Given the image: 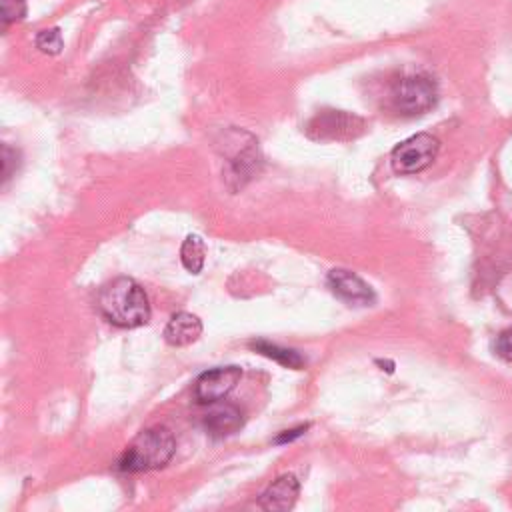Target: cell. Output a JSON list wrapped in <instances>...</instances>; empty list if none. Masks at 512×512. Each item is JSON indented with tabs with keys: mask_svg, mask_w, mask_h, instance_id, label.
Listing matches in <instances>:
<instances>
[{
	"mask_svg": "<svg viewBox=\"0 0 512 512\" xmlns=\"http://www.w3.org/2000/svg\"><path fill=\"white\" fill-rule=\"evenodd\" d=\"M250 348L270 360H276L278 364L286 366V368H292V370H300L306 366V358L294 350V348H286V346H278V344H272L268 340H252L250 342Z\"/></svg>",
	"mask_w": 512,
	"mask_h": 512,
	"instance_id": "8fae6325",
	"label": "cell"
},
{
	"mask_svg": "<svg viewBox=\"0 0 512 512\" xmlns=\"http://www.w3.org/2000/svg\"><path fill=\"white\" fill-rule=\"evenodd\" d=\"M210 406L212 408L204 414V428L212 438H226L242 428L244 414L238 406L222 400Z\"/></svg>",
	"mask_w": 512,
	"mask_h": 512,
	"instance_id": "9c48e42d",
	"label": "cell"
},
{
	"mask_svg": "<svg viewBox=\"0 0 512 512\" xmlns=\"http://www.w3.org/2000/svg\"><path fill=\"white\" fill-rule=\"evenodd\" d=\"M494 350H496V354H498L500 358L512 360V330H506V332H502V334L496 338Z\"/></svg>",
	"mask_w": 512,
	"mask_h": 512,
	"instance_id": "2e32d148",
	"label": "cell"
},
{
	"mask_svg": "<svg viewBox=\"0 0 512 512\" xmlns=\"http://www.w3.org/2000/svg\"><path fill=\"white\" fill-rule=\"evenodd\" d=\"M0 4H2L4 26L18 22L26 16V0H0Z\"/></svg>",
	"mask_w": 512,
	"mask_h": 512,
	"instance_id": "5bb4252c",
	"label": "cell"
},
{
	"mask_svg": "<svg viewBox=\"0 0 512 512\" xmlns=\"http://www.w3.org/2000/svg\"><path fill=\"white\" fill-rule=\"evenodd\" d=\"M176 452V440L164 426L142 430L118 458V470L136 474L166 466Z\"/></svg>",
	"mask_w": 512,
	"mask_h": 512,
	"instance_id": "7a4b0ae2",
	"label": "cell"
},
{
	"mask_svg": "<svg viewBox=\"0 0 512 512\" xmlns=\"http://www.w3.org/2000/svg\"><path fill=\"white\" fill-rule=\"evenodd\" d=\"M242 368L240 366H218L200 374L194 382V400L198 404H214L224 400L240 382Z\"/></svg>",
	"mask_w": 512,
	"mask_h": 512,
	"instance_id": "8992f818",
	"label": "cell"
},
{
	"mask_svg": "<svg viewBox=\"0 0 512 512\" xmlns=\"http://www.w3.org/2000/svg\"><path fill=\"white\" fill-rule=\"evenodd\" d=\"M200 334H202V322L196 314H190V312L174 314L164 328V340L176 348L196 342Z\"/></svg>",
	"mask_w": 512,
	"mask_h": 512,
	"instance_id": "30bf717a",
	"label": "cell"
},
{
	"mask_svg": "<svg viewBox=\"0 0 512 512\" xmlns=\"http://www.w3.org/2000/svg\"><path fill=\"white\" fill-rule=\"evenodd\" d=\"M306 430H308V424H302V426L292 428V430H284V432H280V434L274 438V444H286V442H292V440L300 438Z\"/></svg>",
	"mask_w": 512,
	"mask_h": 512,
	"instance_id": "e0dca14e",
	"label": "cell"
},
{
	"mask_svg": "<svg viewBox=\"0 0 512 512\" xmlns=\"http://www.w3.org/2000/svg\"><path fill=\"white\" fill-rule=\"evenodd\" d=\"M364 130L366 122L344 110H322L306 124V134L314 140H352Z\"/></svg>",
	"mask_w": 512,
	"mask_h": 512,
	"instance_id": "5b68a950",
	"label": "cell"
},
{
	"mask_svg": "<svg viewBox=\"0 0 512 512\" xmlns=\"http://www.w3.org/2000/svg\"><path fill=\"white\" fill-rule=\"evenodd\" d=\"M438 86L428 74H408L394 80L390 90L392 108L402 116H420L434 108Z\"/></svg>",
	"mask_w": 512,
	"mask_h": 512,
	"instance_id": "3957f363",
	"label": "cell"
},
{
	"mask_svg": "<svg viewBox=\"0 0 512 512\" xmlns=\"http://www.w3.org/2000/svg\"><path fill=\"white\" fill-rule=\"evenodd\" d=\"M98 310L118 328H138L150 320L148 296L144 288L128 276L114 278L100 288Z\"/></svg>",
	"mask_w": 512,
	"mask_h": 512,
	"instance_id": "6da1fadb",
	"label": "cell"
},
{
	"mask_svg": "<svg viewBox=\"0 0 512 512\" xmlns=\"http://www.w3.org/2000/svg\"><path fill=\"white\" fill-rule=\"evenodd\" d=\"M206 260V244L198 234H188L180 246V262L190 274H198Z\"/></svg>",
	"mask_w": 512,
	"mask_h": 512,
	"instance_id": "7c38bea8",
	"label": "cell"
},
{
	"mask_svg": "<svg viewBox=\"0 0 512 512\" xmlns=\"http://www.w3.org/2000/svg\"><path fill=\"white\" fill-rule=\"evenodd\" d=\"M326 284L336 298L352 306H370L376 300V294L370 288V284L346 268L330 270L326 276Z\"/></svg>",
	"mask_w": 512,
	"mask_h": 512,
	"instance_id": "52a82bcc",
	"label": "cell"
},
{
	"mask_svg": "<svg viewBox=\"0 0 512 512\" xmlns=\"http://www.w3.org/2000/svg\"><path fill=\"white\" fill-rule=\"evenodd\" d=\"M36 48L44 54H60L62 50V34L58 28H46L36 34Z\"/></svg>",
	"mask_w": 512,
	"mask_h": 512,
	"instance_id": "4fadbf2b",
	"label": "cell"
},
{
	"mask_svg": "<svg viewBox=\"0 0 512 512\" xmlns=\"http://www.w3.org/2000/svg\"><path fill=\"white\" fill-rule=\"evenodd\" d=\"M440 152V140L428 132L414 134L402 140L390 154V164L396 174H416L428 168Z\"/></svg>",
	"mask_w": 512,
	"mask_h": 512,
	"instance_id": "277c9868",
	"label": "cell"
},
{
	"mask_svg": "<svg viewBox=\"0 0 512 512\" xmlns=\"http://www.w3.org/2000/svg\"><path fill=\"white\" fill-rule=\"evenodd\" d=\"M16 168H18V152L8 144H2V182L4 184L10 180Z\"/></svg>",
	"mask_w": 512,
	"mask_h": 512,
	"instance_id": "9a60e30c",
	"label": "cell"
},
{
	"mask_svg": "<svg viewBox=\"0 0 512 512\" xmlns=\"http://www.w3.org/2000/svg\"><path fill=\"white\" fill-rule=\"evenodd\" d=\"M300 494V482L294 474H282L278 476L258 498V506L262 510L280 512L290 510Z\"/></svg>",
	"mask_w": 512,
	"mask_h": 512,
	"instance_id": "ba28073f",
	"label": "cell"
}]
</instances>
